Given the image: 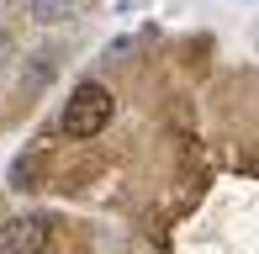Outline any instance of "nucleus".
<instances>
[{
  "label": "nucleus",
  "instance_id": "obj_4",
  "mask_svg": "<svg viewBox=\"0 0 259 254\" xmlns=\"http://www.w3.org/2000/svg\"><path fill=\"white\" fill-rule=\"evenodd\" d=\"M42 175V154H21L16 164H11V191H32Z\"/></svg>",
  "mask_w": 259,
  "mask_h": 254
},
{
  "label": "nucleus",
  "instance_id": "obj_1",
  "mask_svg": "<svg viewBox=\"0 0 259 254\" xmlns=\"http://www.w3.org/2000/svg\"><path fill=\"white\" fill-rule=\"evenodd\" d=\"M111 111H116L111 90H106L101 79H79V85L69 90V101H64V117H58V127H64L69 138H96L101 127L111 122Z\"/></svg>",
  "mask_w": 259,
  "mask_h": 254
},
{
  "label": "nucleus",
  "instance_id": "obj_3",
  "mask_svg": "<svg viewBox=\"0 0 259 254\" xmlns=\"http://www.w3.org/2000/svg\"><path fill=\"white\" fill-rule=\"evenodd\" d=\"M32 21H42V27H58V21H69L79 11V0H27Z\"/></svg>",
  "mask_w": 259,
  "mask_h": 254
},
{
  "label": "nucleus",
  "instance_id": "obj_2",
  "mask_svg": "<svg viewBox=\"0 0 259 254\" xmlns=\"http://www.w3.org/2000/svg\"><path fill=\"white\" fill-rule=\"evenodd\" d=\"M48 233H53V223L42 212L6 217V223H0V254H42L48 249Z\"/></svg>",
  "mask_w": 259,
  "mask_h": 254
}]
</instances>
